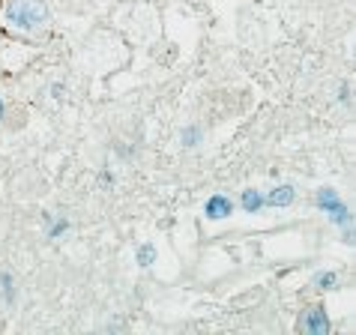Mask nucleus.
I'll list each match as a JSON object with an SVG mask.
<instances>
[{"label":"nucleus","instance_id":"nucleus-7","mask_svg":"<svg viewBox=\"0 0 356 335\" xmlns=\"http://www.w3.org/2000/svg\"><path fill=\"white\" fill-rule=\"evenodd\" d=\"M312 288L321 291V293H330V291H339L341 288V275L335 270H318L312 279Z\"/></svg>","mask_w":356,"mask_h":335},{"label":"nucleus","instance_id":"nucleus-12","mask_svg":"<svg viewBox=\"0 0 356 335\" xmlns=\"http://www.w3.org/2000/svg\"><path fill=\"white\" fill-rule=\"evenodd\" d=\"M339 102L344 108H350V102H353V87H350V81H341L339 84Z\"/></svg>","mask_w":356,"mask_h":335},{"label":"nucleus","instance_id":"nucleus-13","mask_svg":"<svg viewBox=\"0 0 356 335\" xmlns=\"http://www.w3.org/2000/svg\"><path fill=\"white\" fill-rule=\"evenodd\" d=\"M114 183H117V174L111 168H102V171H99V186H102V189H114Z\"/></svg>","mask_w":356,"mask_h":335},{"label":"nucleus","instance_id":"nucleus-3","mask_svg":"<svg viewBox=\"0 0 356 335\" xmlns=\"http://www.w3.org/2000/svg\"><path fill=\"white\" fill-rule=\"evenodd\" d=\"M296 329L302 335H330L332 332V318L326 311L323 302H314V305H305L300 311V320H296Z\"/></svg>","mask_w":356,"mask_h":335},{"label":"nucleus","instance_id":"nucleus-11","mask_svg":"<svg viewBox=\"0 0 356 335\" xmlns=\"http://www.w3.org/2000/svg\"><path fill=\"white\" fill-rule=\"evenodd\" d=\"M180 144L186 147V150H195V147H201L204 144V129L197 123H189L186 129L180 132Z\"/></svg>","mask_w":356,"mask_h":335},{"label":"nucleus","instance_id":"nucleus-4","mask_svg":"<svg viewBox=\"0 0 356 335\" xmlns=\"http://www.w3.org/2000/svg\"><path fill=\"white\" fill-rule=\"evenodd\" d=\"M204 215H207L210 222H225V219H231V215H234V198H231V195H225V192L210 195V198L204 201Z\"/></svg>","mask_w":356,"mask_h":335},{"label":"nucleus","instance_id":"nucleus-16","mask_svg":"<svg viewBox=\"0 0 356 335\" xmlns=\"http://www.w3.org/2000/svg\"><path fill=\"white\" fill-rule=\"evenodd\" d=\"M6 111H9V105H6V99H3V96H0V123L6 120Z\"/></svg>","mask_w":356,"mask_h":335},{"label":"nucleus","instance_id":"nucleus-8","mask_svg":"<svg viewBox=\"0 0 356 335\" xmlns=\"http://www.w3.org/2000/svg\"><path fill=\"white\" fill-rule=\"evenodd\" d=\"M42 222H45V236L48 240H60V236L69 231V219L66 215H42Z\"/></svg>","mask_w":356,"mask_h":335},{"label":"nucleus","instance_id":"nucleus-14","mask_svg":"<svg viewBox=\"0 0 356 335\" xmlns=\"http://www.w3.org/2000/svg\"><path fill=\"white\" fill-rule=\"evenodd\" d=\"M63 93H66V84L54 81V84H51V96H54V99H63Z\"/></svg>","mask_w":356,"mask_h":335},{"label":"nucleus","instance_id":"nucleus-5","mask_svg":"<svg viewBox=\"0 0 356 335\" xmlns=\"http://www.w3.org/2000/svg\"><path fill=\"white\" fill-rule=\"evenodd\" d=\"M293 201H296L293 183H275L270 192H264V204L270 206V210H284V206H291Z\"/></svg>","mask_w":356,"mask_h":335},{"label":"nucleus","instance_id":"nucleus-6","mask_svg":"<svg viewBox=\"0 0 356 335\" xmlns=\"http://www.w3.org/2000/svg\"><path fill=\"white\" fill-rule=\"evenodd\" d=\"M240 210L243 213H249V215H258V213H264L266 210V204H264V192L261 189H243L240 192Z\"/></svg>","mask_w":356,"mask_h":335},{"label":"nucleus","instance_id":"nucleus-2","mask_svg":"<svg viewBox=\"0 0 356 335\" xmlns=\"http://www.w3.org/2000/svg\"><path fill=\"white\" fill-rule=\"evenodd\" d=\"M314 206L330 219L335 228H350L353 224V213H350V206L348 201L341 198V192L339 189H332V186H321L318 192H314Z\"/></svg>","mask_w":356,"mask_h":335},{"label":"nucleus","instance_id":"nucleus-15","mask_svg":"<svg viewBox=\"0 0 356 335\" xmlns=\"http://www.w3.org/2000/svg\"><path fill=\"white\" fill-rule=\"evenodd\" d=\"M135 150H132V147H117V156H120V159H129V156H132Z\"/></svg>","mask_w":356,"mask_h":335},{"label":"nucleus","instance_id":"nucleus-10","mask_svg":"<svg viewBox=\"0 0 356 335\" xmlns=\"http://www.w3.org/2000/svg\"><path fill=\"white\" fill-rule=\"evenodd\" d=\"M0 297H3L6 305H13L18 297V288H15V275L9 270H0Z\"/></svg>","mask_w":356,"mask_h":335},{"label":"nucleus","instance_id":"nucleus-1","mask_svg":"<svg viewBox=\"0 0 356 335\" xmlns=\"http://www.w3.org/2000/svg\"><path fill=\"white\" fill-rule=\"evenodd\" d=\"M0 31L22 42H39L51 31L48 0H0Z\"/></svg>","mask_w":356,"mask_h":335},{"label":"nucleus","instance_id":"nucleus-9","mask_svg":"<svg viewBox=\"0 0 356 335\" xmlns=\"http://www.w3.org/2000/svg\"><path fill=\"white\" fill-rule=\"evenodd\" d=\"M156 258H159V252H156L153 243H141V245L135 249V263H138L141 270H150L153 263H156Z\"/></svg>","mask_w":356,"mask_h":335}]
</instances>
